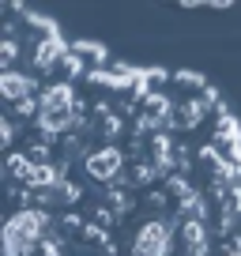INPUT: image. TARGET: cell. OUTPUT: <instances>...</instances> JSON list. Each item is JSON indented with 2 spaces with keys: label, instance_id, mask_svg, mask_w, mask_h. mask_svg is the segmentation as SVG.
Returning <instances> with one entry per match:
<instances>
[{
  "label": "cell",
  "instance_id": "7a4b0ae2",
  "mask_svg": "<svg viewBox=\"0 0 241 256\" xmlns=\"http://www.w3.org/2000/svg\"><path fill=\"white\" fill-rule=\"evenodd\" d=\"M128 151L124 147H113V144H98L94 151L87 154V158L80 162V174L87 184H94V188H110V184H117L120 177L128 174Z\"/></svg>",
  "mask_w": 241,
  "mask_h": 256
},
{
  "label": "cell",
  "instance_id": "6da1fadb",
  "mask_svg": "<svg viewBox=\"0 0 241 256\" xmlns=\"http://www.w3.org/2000/svg\"><path fill=\"white\" fill-rule=\"evenodd\" d=\"M128 256H177V222L174 218L128 222Z\"/></svg>",
  "mask_w": 241,
  "mask_h": 256
},
{
  "label": "cell",
  "instance_id": "3957f363",
  "mask_svg": "<svg viewBox=\"0 0 241 256\" xmlns=\"http://www.w3.org/2000/svg\"><path fill=\"white\" fill-rule=\"evenodd\" d=\"M42 90H46V80L34 72H26V68H16V72H0V98L8 106L16 102H26V98H38Z\"/></svg>",
  "mask_w": 241,
  "mask_h": 256
}]
</instances>
